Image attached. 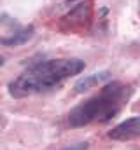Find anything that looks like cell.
Masks as SVG:
<instances>
[{"instance_id": "cell-11", "label": "cell", "mask_w": 140, "mask_h": 150, "mask_svg": "<svg viewBox=\"0 0 140 150\" xmlns=\"http://www.w3.org/2000/svg\"><path fill=\"white\" fill-rule=\"evenodd\" d=\"M139 4H140V2H139Z\"/></svg>"}, {"instance_id": "cell-4", "label": "cell", "mask_w": 140, "mask_h": 150, "mask_svg": "<svg viewBox=\"0 0 140 150\" xmlns=\"http://www.w3.org/2000/svg\"><path fill=\"white\" fill-rule=\"evenodd\" d=\"M140 136V115L130 117L126 120H123L121 124H117L116 127H112L109 131V138L117 140V142H126V140H133Z\"/></svg>"}, {"instance_id": "cell-10", "label": "cell", "mask_w": 140, "mask_h": 150, "mask_svg": "<svg viewBox=\"0 0 140 150\" xmlns=\"http://www.w3.org/2000/svg\"><path fill=\"white\" fill-rule=\"evenodd\" d=\"M0 120H2V115H0Z\"/></svg>"}, {"instance_id": "cell-8", "label": "cell", "mask_w": 140, "mask_h": 150, "mask_svg": "<svg viewBox=\"0 0 140 150\" xmlns=\"http://www.w3.org/2000/svg\"><path fill=\"white\" fill-rule=\"evenodd\" d=\"M75 0H65V4H74Z\"/></svg>"}, {"instance_id": "cell-6", "label": "cell", "mask_w": 140, "mask_h": 150, "mask_svg": "<svg viewBox=\"0 0 140 150\" xmlns=\"http://www.w3.org/2000/svg\"><path fill=\"white\" fill-rule=\"evenodd\" d=\"M35 33V28L30 25V26H25V28H21V30H18V32H14L11 37H5L2 38L0 42L4 44V45H9V47H16V45H23V44H26L30 38L34 37Z\"/></svg>"}, {"instance_id": "cell-3", "label": "cell", "mask_w": 140, "mask_h": 150, "mask_svg": "<svg viewBox=\"0 0 140 150\" xmlns=\"http://www.w3.org/2000/svg\"><path fill=\"white\" fill-rule=\"evenodd\" d=\"M91 18H93V5H91V0H86V2H81L77 4L74 9H70V12H67L63 18H61V28L63 30H84L89 26L91 23Z\"/></svg>"}, {"instance_id": "cell-7", "label": "cell", "mask_w": 140, "mask_h": 150, "mask_svg": "<svg viewBox=\"0 0 140 150\" xmlns=\"http://www.w3.org/2000/svg\"><path fill=\"white\" fill-rule=\"evenodd\" d=\"M63 150H88V143L86 142H81V143H75V145H70Z\"/></svg>"}, {"instance_id": "cell-2", "label": "cell", "mask_w": 140, "mask_h": 150, "mask_svg": "<svg viewBox=\"0 0 140 150\" xmlns=\"http://www.w3.org/2000/svg\"><path fill=\"white\" fill-rule=\"evenodd\" d=\"M131 89L121 82L107 84L100 93L84 103L77 105L69 113V124L72 127L89 126L93 122H107L121 110V107L128 101Z\"/></svg>"}, {"instance_id": "cell-5", "label": "cell", "mask_w": 140, "mask_h": 150, "mask_svg": "<svg viewBox=\"0 0 140 150\" xmlns=\"http://www.w3.org/2000/svg\"><path fill=\"white\" fill-rule=\"evenodd\" d=\"M109 79H110V72H109V70L96 72V74L86 75V77L79 79V80L75 82L74 89H75V93H77V94H82V93H86V91H89V89H93V87L100 86L102 82H107Z\"/></svg>"}, {"instance_id": "cell-1", "label": "cell", "mask_w": 140, "mask_h": 150, "mask_svg": "<svg viewBox=\"0 0 140 150\" xmlns=\"http://www.w3.org/2000/svg\"><path fill=\"white\" fill-rule=\"evenodd\" d=\"M84 67L86 63L77 58L47 59L35 63L9 84V94L12 98H26L32 94L49 91L60 86L63 80L81 74Z\"/></svg>"}, {"instance_id": "cell-9", "label": "cell", "mask_w": 140, "mask_h": 150, "mask_svg": "<svg viewBox=\"0 0 140 150\" xmlns=\"http://www.w3.org/2000/svg\"><path fill=\"white\" fill-rule=\"evenodd\" d=\"M2 65H4V58H0V67H2Z\"/></svg>"}]
</instances>
